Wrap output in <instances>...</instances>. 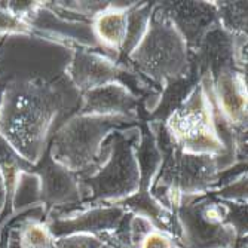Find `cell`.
I'll list each match as a JSON object with an SVG mask.
<instances>
[{
	"mask_svg": "<svg viewBox=\"0 0 248 248\" xmlns=\"http://www.w3.org/2000/svg\"><path fill=\"white\" fill-rule=\"evenodd\" d=\"M11 196L14 198V205L16 208H22L26 205L36 204L37 201H42L39 175L34 171H19L15 178Z\"/></svg>",
	"mask_w": 248,
	"mask_h": 248,
	"instance_id": "9a60e30c",
	"label": "cell"
},
{
	"mask_svg": "<svg viewBox=\"0 0 248 248\" xmlns=\"http://www.w3.org/2000/svg\"><path fill=\"white\" fill-rule=\"evenodd\" d=\"M210 83L211 98L216 100L221 119L232 129H244L247 126V79L244 73L235 67H228L210 78Z\"/></svg>",
	"mask_w": 248,
	"mask_h": 248,
	"instance_id": "9c48e42d",
	"label": "cell"
},
{
	"mask_svg": "<svg viewBox=\"0 0 248 248\" xmlns=\"http://www.w3.org/2000/svg\"><path fill=\"white\" fill-rule=\"evenodd\" d=\"M128 60L143 76L168 85L187 75L189 46L165 12H152L144 36L128 54Z\"/></svg>",
	"mask_w": 248,
	"mask_h": 248,
	"instance_id": "277c9868",
	"label": "cell"
},
{
	"mask_svg": "<svg viewBox=\"0 0 248 248\" xmlns=\"http://www.w3.org/2000/svg\"><path fill=\"white\" fill-rule=\"evenodd\" d=\"M218 171L217 157L190 155L174 147L164 156L155 190H162L171 204L180 205L182 201L205 195L217 183Z\"/></svg>",
	"mask_w": 248,
	"mask_h": 248,
	"instance_id": "8992f818",
	"label": "cell"
},
{
	"mask_svg": "<svg viewBox=\"0 0 248 248\" xmlns=\"http://www.w3.org/2000/svg\"><path fill=\"white\" fill-rule=\"evenodd\" d=\"M119 75L121 69L115 61L88 49L73 51L67 67V76L79 94L106 83L118 82Z\"/></svg>",
	"mask_w": 248,
	"mask_h": 248,
	"instance_id": "7c38bea8",
	"label": "cell"
},
{
	"mask_svg": "<svg viewBox=\"0 0 248 248\" xmlns=\"http://www.w3.org/2000/svg\"><path fill=\"white\" fill-rule=\"evenodd\" d=\"M172 144L185 153L223 157L228 152L205 82L196 83L174 107L164 125Z\"/></svg>",
	"mask_w": 248,
	"mask_h": 248,
	"instance_id": "3957f363",
	"label": "cell"
},
{
	"mask_svg": "<svg viewBox=\"0 0 248 248\" xmlns=\"http://www.w3.org/2000/svg\"><path fill=\"white\" fill-rule=\"evenodd\" d=\"M104 239L89 233H70L54 239V248H101Z\"/></svg>",
	"mask_w": 248,
	"mask_h": 248,
	"instance_id": "ac0fdd59",
	"label": "cell"
},
{
	"mask_svg": "<svg viewBox=\"0 0 248 248\" xmlns=\"http://www.w3.org/2000/svg\"><path fill=\"white\" fill-rule=\"evenodd\" d=\"M6 199H8V189H6L3 174H2V171H0V211L3 210Z\"/></svg>",
	"mask_w": 248,
	"mask_h": 248,
	"instance_id": "7402d4cb",
	"label": "cell"
},
{
	"mask_svg": "<svg viewBox=\"0 0 248 248\" xmlns=\"http://www.w3.org/2000/svg\"><path fill=\"white\" fill-rule=\"evenodd\" d=\"M217 196L232 202V204L233 202H239V204L247 202V172H242L239 177L218 189Z\"/></svg>",
	"mask_w": 248,
	"mask_h": 248,
	"instance_id": "d6986e66",
	"label": "cell"
},
{
	"mask_svg": "<svg viewBox=\"0 0 248 248\" xmlns=\"http://www.w3.org/2000/svg\"><path fill=\"white\" fill-rule=\"evenodd\" d=\"M178 213L183 242L187 248H229L236 232L226 221V205L210 199L183 201Z\"/></svg>",
	"mask_w": 248,
	"mask_h": 248,
	"instance_id": "52a82bcc",
	"label": "cell"
},
{
	"mask_svg": "<svg viewBox=\"0 0 248 248\" xmlns=\"http://www.w3.org/2000/svg\"><path fill=\"white\" fill-rule=\"evenodd\" d=\"M134 5L125 8L110 3L93 18V31L104 48L122 51L128 36V12Z\"/></svg>",
	"mask_w": 248,
	"mask_h": 248,
	"instance_id": "5bb4252c",
	"label": "cell"
},
{
	"mask_svg": "<svg viewBox=\"0 0 248 248\" xmlns=\"http://www.w3.org/2000/svg\"><path fill=\"white\" fill-rule=\"evenodd\" d=\"M125 122L122 118L78 113L57 129L48 153L79 178L85 177L98 165L106 139Z\"/></svg>",
	"mask_w": 248,
	"mask_h": 248,
	"instance_id": "5b68a950",
	"label": "cell"
},
{
	"mask_svg": "<svg viewBox=\"0 0 248 248\" xmlns=\"http://www.w3.org/2000/svg\"><path fill=\"white\" fill-rule=\"evenodd\" d=\"M33 170L40 178L42 201L46 204L52 207H67L83 198L79 177L52 161L48 152H45L40 162L34 165Z\"/></svg>",
	"mask_w": 248,
	"mask_h": 248,
	"instance_id": "8fae6325",
	"label": "cell"
},
{
	"mask_svg": "<svg viewBox=\"0 0 248 248\" xmlns=\"http://www.w3.org/2000/svg\"><path fill=\"white\" fill-rule=\"evenodd\" d=\"M101 248H116V247H113V245H110V244H106V242H104V245H103Z\"/></svg>",
	"mask_w": 248,
	"mask_h": 248,
	"instance_id": "603a6c76",
	"label": "cell"
},
{
	"mask_svg": "<svg viewBox=\"0 0 248 248\" xmlns=\"http://www.w3.org/2000/svg\"><path fill=\"white\" fill-rule=\"evenodd\" d=\"M64 94L55 82L14 79L0 100V135L30 165H37L60 111Z\"/></svg>",
	"mask_w": 248,
	"mask_h": 248,
	"instance_id": "6da1fadb",
	"label": "cell"
},
{
	"mask_svg": "<svg viewBox=\"0 0 248 248\" xmlns=\"http://www.w3.org/2000/svg\"><path fill=\"white\" fill-rule=\"evenodd\" d=\"M216 8L221 27L231 36H247V2H223Z\"/></svg>",
	"mask_w": 248,
	"mask_h": 248,
	"instance_id": "2e32d148",
	"label": "cell"
},
{
	"mask_svg": "<svg viewBox=\"0 0 248 248\" xmlns=\"http://www.w3.org/2000/svg\"><path fill=\"white\" fill-rule=\"evenodd\" d=\"M80 98L79 113L82 115L122 118L126 121L137 116L139 98L119 80L89 89L80 94Z\"/></svg>",
	"mask_w": 248,
	"mask_h": 248,
	"instance_id": "30bf717a",
	"label": "cell"
},
{
	"mask_svg": "<svg viewBox=\"0 0 248 248\" xmlns=\"http://www.w3.org/2000/svg\"><path fill=\"white\" fill-rule=\"evenodd\" d=\"M162 9L187 42L189 49L190 46H201L205 34L214 27L218 18L216 5L207 2H175L164 5Z\"/></svg>",
	"mask_w": 248,
	"mask_h": 248,
	"instance_id": "4fadbf2b",
	"label": "cell"
},
{
	"mask_svg": "<svg viewBox=\"0 0 248 248\" xmlns=\"http://www.w3.org/2000/svg\"><path fill=\"white\" fill-rule=\"evenodd\" d=\"M125 211L119 204L94 205L79 213L58 216L48 226L54 238L70 233H89L103 238V235L119 229Z\"/></svg>",
	"mask_w": 248,
	"mask_h": 248,
	"instance_id": "ba28073f",
	"label": "cell"
},
{
	"mask_svg": "<svg viewBox=\"0 0 248 248\" xmlns=\"http://www.w3.org/2000/svg\"><path fill=\"white\" fill-rule=\"evenodd\" d=\"M140 129H116L106 139L98 165L80 177L83 198L93 202L119 204L141 190L137 146Z\"/></svg>",
	"mask_w": 248,
	"mask_h": 248,
	"instance_id": "7a4b0ae2",
	"label": "cell"
},
{
	"mask_svg": "<svg viewBox=\"0 0 248 248\" xmlns=\"http://www.w3.org/2000/svg\"><path fill=\"white\" fill-rule=\"evenodd\" d=\"M54 235L48 223L29 221L19 231V248H54Z\"/></svg>",
	"mask_w": 248,
	"mask_h": 248,
	"instance_id": "e0dca14e",
	"label": "cell"
},
{
	"mask_svg": "<svg viewBox=\"0 0 248 248\" xmlns=\"http://www.w3.org/2000/svg\"><path fill=\"white\" fill-rule=\"evenodd\" d=\"M31 29L14 16L11 12L0 6V34H16V36H27L30 34Z\"/></svg>",
	"mask_w": 248,
	"mask_h": 248,
	"instance_id": "ffe728a7",
	"label": "cell"
},
{
	"mask_svg": "<svg viewBox=\"0 0 248 248\" xmlns=\"http://www.w3.org/2000/svg\"><path fill=\"white\" fill-rule=\"evenodd\" d=\"M139 248H175V244L174 239L167 232L155 228L152 232H149L144 236Z\"/></svg>",
	"mask_w": 248,
	"mask_h": 248,
	"instance_id": "44dd1931",
	"label": "cell"
}]
</instances>
